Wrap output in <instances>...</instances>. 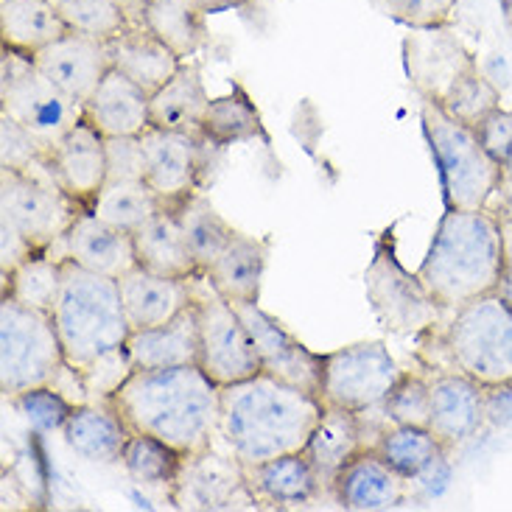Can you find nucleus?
<instances>
[{
  "mask_svg": "<svg viewBox=\"0 0 512 512\" xmlns=\"http://www.w3.org/2000/svg\"><path fill=\"white\" fill-rule=\"evenodd\" d=\"M132 431L152 434L185 457L213 448L222 417V387L199 364L132 370L107 398Z\"/></svg>",
  "mask_w": 512,
  "mask_h": 512,
  "instance_id": "1",
  "label": "nucleus"
},
{
  "mask_svg": "<svg viewBox=\"0 0 512 512\" xmlns=\"http://www.w3.org/2000/svg\"><path fill=\"white\" fill-rule=\"evenodd\" d=\"M325 403L275 375L258 373L222 387L219 437L244 465L303 451Z\"/></svg>",
  "mask_w": 512,
  "mask_h": 512,
  "instance_id": "2",
  "label": "nucleus"
},
{
  "mask_svg": "<svg viewBox=\"0 0 512 512\" xmlns=\"http://www.w3.org/2000/svg\"><path fill=\"white\" fill-rule=\"evenodd\" d=\"M443 311H457L507 280V236L490 210H445L417 269Z\"/></svg>",
  "mask_w": 512,
  "mask_h": 512,
  "instance_id": "3",
  "label": "nucleus"
},
{
  "mask_svg": "<svg viewBox=\"0 0 512 512\" xmlns=\"http://www.w3.org/2000/svg\"><path fill=\"white\" fill-rule=\"evenodd\" d=\"M54 325L65 361L76 370L121 353L132 328L126 322L118 277L98 275L65 258Z\"/></svg>",
  "mask_w": 512,
  "mask_h": 512,
  "instance_id": "4",
  "label": "nucleus"
},
{
  "mask_svg": "<svg viewBox=\"0 0 512 512\" xmlns=\"http://www.w3.org/2000/svg\"><path fill=\"white\" fill-rule=\"evenodd\" d=\"M420 126L440 174L443 208L487 210L504 185L507 168L485 152L471 126L459 124L431 98H420Z\"/></svg>",
  "mask_w": 512,
  "mask_h": 512,
  "instance_id": "5",
  "label": "nucleus"
},
{
  "mask_svg": "<svg viewBox=\"0 0 512 512\" xmlns=\"http://www.w3.org/2000/svg\"><path fill=\"white\" fill-rule=\"evenodd\" d=\"M443 339L454 370L485 389L512 384V300L501 289L451 311Z\"/></svg>",
  "mask_w": 512,
  "mask_h": 512,
  "instance_id": "6",
  "label": "nucleus"
},
{
  "mask_svg": "<svg viewBox=\"0 0 512 512\" xmlns=\"http://www.w3.org/2000/svg\"><path fill=\"white\" fill-rule=\"evenodd\" d=\"M364 291L375 322L392 336H420L437 328L443 305L431 297L417 272H409L398 258V222L375 238L373 258L364 272Z\"/></svg>",
  "mask_w": 512,
  "mask_h": 512,
  "instance_id": "7",
  "label": "nucleus"
},
{
  "mask_svg": "<svg viewBox=\"0 0 512 512\" xmlns=\"http://www.w3.org/2000/svg\"><path fill=\"white\" fill-rule=\"evenodd\" d=\"M65 353L54 314L0 297V392L14 398L31 387L51 384Z\"/></svg>",
  "mask_w": 512,
  "mask_h": 512,
  "instance_id": "8",
  "label": "nucleus"
},
{
  "mask_svg": "<svg viewBox=\"0 0 512 512\" xmlns=\"http://www.w3.org/2000/svg\"><path fill=\"white\" fill-rule=\"evenodd\" d=\"M84 208L56 180L48 154L26 171L0 168V216L23 233L37 252L56 247Z\"/></svg>",
  "mask_w": 512,
  "mask_h": 512,
  "instance_id": "9",
  "label": "nucleus"
},
{
  "mask_svg": "<svg viewBox=\"0 0 512 512\" xmlns=\"http://www.w3.org/2000/svg\"><path fill=\"white\" fill-rule=\"evenodd\" d=\"M0 112L28 126L45 149H54L82 118L84 107L34 65V56L0 45Z\"/></svg>",
  "mask_w": 512,
  "mask_h": 512,
  "instance_id": "10",
  "label": "nucleus"
},
{
  "mask_svg": "<svg viewBox=\"0 0 512 512\" xmlns=\"http://www.w3.org/2000/svg\"><path fill=\"white\" fill-rule=\"evenodd\" d=\"M403 370L389 353L387 342H353L331 353H322V392L325 406L350 412H375L387 401L389 389Z\"/></svg>",
  "mask_w": 512,
  "mask_h": 512,
  "instance_id": "11",
  "label": "nucleus"
},
{
  "mask_svg": "<svg viewBox=\"0 0 512 512\" xmlns=\"http://www.w3.org/2000/svg\"><path fill=\"white\" fill-rule=\"evenodd\" d=\"M199 317V367L219 387L236 384L261 373V361L255 353L250 333L238 317L233 303L210 289V294H196Z\"/></svg>",
  "mask_w": 512,
  "mask_h": 512,
  "instance_id": "12",
  "label": "nucleus"
},
{
  "mask_svg": "<svg viewBox=\"0 0 512 512\" xmlns=\"http://www.w3.org/2000/svg\"><path fill=\"white\" fill-rule=\"evenodd\" d=\"M168 501L177 510H255L261 507L247 468L233 454L205 448L182 462L177 479L168 485Z\"/></svg>",
  "mask_w": 512,
  "mask_h": 512,
  "instance_id": "13",
  "label": "nucleus"
},
{
  "mask_svg": "<svg viewBox=\"0 0 512 512\" xmlns=\"http://www.w3.org/2000/svg\"><path fill=\"white\" fill-rule=\"evenodd\" d=\"M140 143L146 157L143 180L166 202V208H174L199 194V185L208 168V152H213L216 146H210L202 135L168 132L157 126H149L140 135Z\"/></svg>",
  "mask_w": 512,
  "mask_h": 512,
  "instance_id": "14",
  "label": "nucleus"
},
{
  "mask_svg": "<svg viewBox=\"0 0 512 512\" xmlns=\"http://www.w3.org/2000/svg\"><path fill=\"white\" fill-rule=\"evenodd\" d=\"M401 59L417 98H431L437 104H443L459 79L479 65L451 26L409 28L401 42Z\"/></svg>",
  "mask_w": 512,
  "mask_h": 512,
  "instance_id": "15",
  "label": "nucleus"
},
{
  "mask_svg": "<svg viewBox=\"0 0 512 512\" xmlns=\"http://www.w3.org/2000/svg\"><path fill=\"white\" fill-rule=\"evenodd\" d=\"M244 328L250 333L261 373H269L300 387L308 395L322 392V353L305 347L294 333L272 314H266L258 303H233Z\"/></svg>",
  "mask_w": 512,
  "mask_h": 512,
  "instance_id": "16",
  "label": "nucleus"
},
{
  "mask_svg": "<svg viewBox=\"0 0 512 512\" xmlns=\"http://www.w3.org/2000/svg\"><path fill=\"white\" fill-rule=\"evenodd\" d=\"M34 65L51 79V82L79 104H87L98 90L101 79L110 73V45L107 40H96L87 34L68 31L51 45L34 54Z\"/></svg>",
  "mask_w": 512,
  "mask_h": 512,
  "instance_id": "17",
  "label": "nucleus"
},
{
  "mask_svg": "<svg viewBox=\"0 0 512 512\" xmlns=\"http://www.w3.org/2000/svg\"><path fill=\"white\" fill-rule=\"evenodd\" d=\"M56 180L84 210L96 205L101 188L107 185V138L87 118H79L65 138L48 152Z\"/></svg>",
  "mask_w": 512,
  "mask_h": 512,
  "instance_id": "18",
  "label": "nucleus"
},
{
  "mask_svg": "<svg viewBox=\"0 0 512 512\" xmlns=\"http://www.w3.org/2000/svg\"><path fill=\"white\" fill-rule=\"evenodd\" d=\"M429 431L443 448L471 440L487 417V389L459 370L431 378Z\"/></svg>",
  "mask_w": 512,
  "mask_h": 512,
  "instance_id": "19",
  "label": "nucleus"
},
{
  "mask_svg": "<svg viewBox=\"0 0 512 512\" xmlns=\"http://www.w3.org/2000/svg\"><path fill=\"white\" fill-rule=\"evenodd\" d=\"M56 247H59V252L54 258H59V261L70 258V261H76L79 266L98 272V275L121 277L138 266L132 233H124L112 224L101 222L93 210L79 213V219L70 224V230Z\"/></svg>",
  "mask_w": 512,
  "mask_h": 512,
  "instance_id": "20",
  "label": "nucleus"
},
{
  "mask_svg": "<svg viewBox=\"0 0 512 512\" xmlns=\"http://www.w3.org/2000/svg\"><path fill=\"white\" fill-rule=\"evenodd\" d=\"M202 280V277H199ZM188 277H166L154 275L143 266L129 269L126 275L118 277L121 286V300H124L126 322L132 331L140 328H154L168 319L182 314L188 305L196 300V283Z\"/></svg>",
  "mask_w": 512,
  "mask_h": 512,
  "instance_id": "21",
  "label": "nucleus"
},
{
  "mask_svg": "<svg viewBox=\"0 0 512 512\" xmlns=\"http://www.w3.org/2000/svg\"><path fill=\"white\" fill-rule=\"evenodd\" d=\"M406 479L389 468L373 448H364L333 479L331 493L339 507L353 512L395 510L406 501Z\"/></svg>",
  "mask_w": 512,
  "mask_h": 512,
  "instance_id": "22",
  "label": "nucleus"
},
{
  "mask_svg": "<svg viewBox=\"0 0 512 512\" xmlns=\"http://www.w3.org/2000/svg\"><path fill=\"white\" fill-rule=\"evenodd\" d=\"M152 96L121 70L110 68L98 90L84 104V118L96 126L104 138H138L149 126Z\"/></svg>",
  "mask_w": 512,
  "mask_h": 512,
  "instance_id": "23",
  "label": "nucleus"
},
{
  "mask_svg": "<svg viewBox=\"0 0 512 512\" xmlns=\"http://www.w3.org/2000/svg\"><path fill=\"white\" fill-rule=\"evenodd\" d=\"M126 356L132 370H160L199 361V317L196 300L182 314L154 328H140L126 339Z\"/></svg>",
  "mask_w": 512,
  "mask_h": 512,
  "instance_id": "24",
  "label": "nucleus"
},
{
  "mask_svg": "<svg viewBox=\"0 0 512 512\" xmlns=\"http://www.w3.org/2000/svg\"><path fill=\"white\" fill-rule=\"evenodd\" d=\"M247 482L261 507L272 510H297L308 507L325 493V485L303 451L283 454L261 465L247 468Z\"/></svg>",
  "mask_w": 512,
  "mask_h": 512,
  "instance_id": "25",
  "label": "nucleus"
},
{
  "mask_svg": "<svg viewBox=\"0 0 512 512\" xmlns=\"http://www.w3.org/2000/svg\"><path fill=\"white\" fill-rule=\"evenodd\" d=\"M269 261V238L238 233L205 272V283L227 303H258Z\"/></svg>",
  "mask_w": 512,
  "mask_h": 512,
  "instance_id": "26",
  "label": "nucleus"
},
{
  "mask_svg": "<svg viewBox=\"0 0 512 512\" xmlns=\"http://www.w3.org/2000/svg\"><path fill=\"white\" fill-rule=\"evenodd\" d=\"M107 45H110L112 68L140 84L149 96L157 93L185 62L160 37H154L149 28L138 23L126 26L121 34L107 40Z\"/></svg>",
  "mask_w": 512,
  "mask_h": 512,
  "instance_id": "27",
  "label": "nucleus"
},
{
  "mask_svg": "<svg viewBox=\"0 0 512 512\" xmlns=\"http://www.w3.org/2000/svg\"><path fill=\"white\" fill-rule=\"evenodd\" d=\"M364 448V415L339 406H325L303 454L319 473L325 490H331L336 473Z\"/></svg>",
  "mask_w": 512,
  "mask_h": 512,
  "instance_id": "28",
  "label": "nucleus"
},
{
  "mask_svg": "<svg viewBox=\"0 0 512 512\" xmlns=\"http://www.w3.org/2000/svg\"><path fill=\"white\" fill-rule=\"evenodd\" d=\"M129 434L132 429L107 401L76 403L73 415L62 429V437L73 454H79L87 462H101V465L121 462Z\"/></svg>",
  "mask_w": 512,
  "mask_h": 512,
  "instance_id": "29",
  "label": "nucleus"
},
{
  "mask_svg": "<svg viewBox=\"0 0 512 512\" xmlns=\"http://www.w3.org/2000/svg\"><path fill=\"white\" fill-rule=\"evenodd\" d=\"M132 238H135L138 266L143 269H149L154 275L188 277V280L202 277L174 208L160 210L157 216H152L140 227L138 233H132Z\"/></svg>",
  "mask_w": 512,
  "mask_h": 512,
  "instance_id": "30",
  "label": "nucleus"
},
{
  "mask_svg": "<svg viewBox=\"0 0 512 512\" xmlns=\"http://www.w3.org/2000/svg\"><path fill=\"white\" fill-rule=\"evenodd\" d=\"M208 104L210 96L205 79H202V68L185 59L180 70L157 93H152V101H149L152 126L168 129V132L199 135Z\"/></svg>",
  "mask_w": 512,
  "mask_h": 512,
  "instance_id": "31",
  "label": "nucleus"
},
{
  "mask_svg": "<svg viewBox=\"0 0 512 512\" xmlns=\"http://www.w3.org/2000/svg\"><path fill=\"white\" fill-rule=\"evenodd\" d=\"M199 135L208 140L210 146H216L219 152L238 146V143H252V140L272 146L261 110L241 82H230V93L210 98Z\"/></svg>",
  "mask_w": 512,
  "mask_h": 512,
  "instance_id": "32",
  "label": "nucleus"
},
{
  "mask_svg": "<svg viewBox=\"0 0 512 512\" xmlns=\"http://www.w3.org/2000/svg\"><path fill=\"white\" fill-rule=\"evenodd\" d=\"M70 28L56 9V0H3L0 3V45L23 54H37L65 37Z\"/></svg>",
  "mask_w": 512,
  "mask_h": 512,
  "instance_id": "33",
  "label": "nucleus"
},
{
  "mask_svg": "<svg viewBox=\"0 0 512 512\" xmlns=\"http://www.w3.org/2000/svg\"><path fill=\"white\" fill-rule=\"evenodd\" d=\"M140 26L160 37L180 59H191L208 45V14L196 0H143Z\"/></svg>",
  "mask_w": 512,
  "mask_h": 512,
  "instance_id": "34",
  "label": "nucleus"
},
{
  "mask_svg": "<svg viewBox=\"0 0 512 512\" xmlns=\"http://www.w3.org/2000/svg\"><path fill=\"white\" fill-rule=\"evenodd\" d=\"M373 451L387 462L392 471L403 476L406 482H415L423 473L431 471L443 459V443L429 429L417 426H392L378 434Z\"/></svg>",
  "mask_w": 512,
  "mask_h": 512,
  "instance_id": "35",
  "label": "nucleus"
},
{
  "mask_svg": "<svg viewBox=\"0 0 512 512\" xmlns=\"http://www.w3.org/2000/svg\"><path fill=\"white\" fill-rule=\"evenodd\" d=\"M174 210L180 216L182 233H185V241L191 247L196 266L205 277V272L216 263L224 247L230 244V238L236 236V227L210 205L208 199L202 196V191L180 202V205H174Z\"/></svg>",
  "mask_w": 512,
  "mask_h": 512,
  "instance_id": "36",
  "label": "nucleus"
},
{
  "mask_svg": "<svg viewBox=\"0 0 512 512\" xmlns=\"http://www.w3.org/2000/svg\"><path fill=\"white\" fill-rule=\"evenodd\" d=\"M163 208L166 202L154 194L146 180H118L101 188L96 205L90 210L101 222L112 224L124 233H138Z\"/></svg>",
  "mask_w": 512,
  "mask_h": 512,
  "instance_id": "37",
  "label": "nucleus"
},
{
  "mask_svg": "<svg viewBox=\"0 0 512 512\" xmlns=\"http://www.w3.org/2000/svg\"><path fill=\"white\" fill-rule=\"evenodd\" d=\"M62 289V261L51 252H34L31 258L3 275V294L17 303L54 314Z\"/></svg>",
  "mask_w": 512,
  "mask_h": 512,
  "instance_id": "38",
  "label": "nucleus"
},
{
  "mask_svg": "<svg viewBox=\"0 0 512 512\" xmlns=\"http://www.w3.org/2000/svg\"><path fill=\"white\" fill-rule=\"evenodd\" d=\"M185 454L152 434L132 431L121 454L126 476L143 487H168L180 473Z\"/></svg>",
  "mask_w": 512,
  "mask_h": 512,
  "instance_id": "39",
  "label": "nucleus"
},
{
  "mask_svg": "<svg viewBox=\"0 0 512 512\" xmlns=\"http://www.w3.org/2000/svg\"><path fill=\"white\" fill-rule=\"evenodd\" d=\"M56 9L70 31L96 40H112L126 26H132L126 0H56Z\"/></svg>",
  "mask_w": 512,
  "mask_h": 512,
  "instance_id": "40",
  "label": "nucleus"
},
{
  "mask_svg": "<svg viewBox=\"0 0 512 512\" xmlns=\"http://www.w3.org/2000/svg\"><path fill=\"white\" fill-rule=\"evenodd\" d=\"M451 118H457L459 124L476 126L482 118H487L490 112L501 107V93L496 84L487 79L479 65H473L462 79L457 82V87L448 93L443 104H440Z\"/></svg>",
  "mask_w": 512,
  "mask_h": 512,
  "instance_id": "41",
  "label": "nucleus"
},
{
  "mask_svg": "<svg viewBox=\"0 0 512 512\" xmlns=\"http://www.w3.org/2000/svg\"><path fill=\"white\" fill-rule=\"evenodd\" d=\"M384 417L392 426H417L429 429L431 415V384L420 373L403 370L389 389L384 401Z\"/></svg>",
  "mask_w": 512,
  "mask_h": 512,
  "instance_id": "42",
  "label": "nucleus"
},
{
  "mask_svg": "<svg viewBox=\"0 0 512 512\" xmlns=\"http://www.w3.org/2000/svg\"><path fill=\"white\" fill-rule=\"evenodd\" d=\"M17 415L28 423V429L37 434H54V431L65 429L68 417L73 415L76 403L70 401L68 395H62L59 389L51 384L42 387H31L20 395L9 398Z\"/></svg>",
  "mask_w": 512,
  "mask_h": 512,
  "instance_id": "43",
  "label": "nucleus"
},
{
  "mask_svg": "<svg viewBox=\"0 0 512 512\" xmlns=\"http://www.w3.org/2000/svg\"><path fill=\"white\" fill-rule=\"evenodd\" d=\"M459 0H370L375 12L406 28L451 26Z\"/></svg>",
  "mask_w": 512,
  "mask_h": 512,
  "instance_id": "44",
  "label": "nucleus"
},
{
  "mask_svg": "<svg viewBox=\"0 0 512 512\" xmlns=\"http://www.w3.org/2000/svg\"><path fill=\"white\" fill-rule=\"evenodd\" d=\"M48 152L51 149H45V143L28 126L14 121L12 115L0 112V168L26 171Z\"/></svg>",
  "mask_w": 512,
  "mask_h": 512,
  "instance_id": "45",
  "label": "nucleus"
},
{
  "mask_svg": "<svg viewBox=\"0 0 512 512\" xmlns=\"http://www.w3.org/2000/svg\"><path fill=\"white\" fill-rule=\"evenodd\" d=\"M479 143L485 146V152L499 163V166H512V112L504 107H496L487 118L473 126Z\"/></svg>",
  "mask_w": 512,
  "mask_h": 512,
  "instance_id": "46",
  "label": "nucleus"
},
{
  "mask_svg": "<svg viewBox=\"0 0 512 512\" xmlns=\"http://www.w3.org/2000/svg\"><path fill=\"white\" fill-rule=\"evenodd\" d=\"M146 157L138 138H107V182L143 180Z\"/></svg>",
  "mask_w": 512,
  "mask_h": 512,
  "instance_id": "47",
  "label": "nucleus"
},
{
  "mask_svg": "<svg viewBox=\"0 0 512 512\" xmlns=\"http://www.w3.org/2000/svg\"><path fill=\"white\" fill-rule=\"evenodd\" d=\"M34 252L37 250L23 238V233L6 216H0V275H9L14 266H20Z\"/></svg>",
  "mask_w": 512,
  "mask_h": 512,
  "instance_id": "48",
  "label": "nucleus"
},
{
  "mask_svg": "<svg viewBox=\"0 0 512 512\" xmlns=\"http://www.w3.org/2000/svg\"><path fill=\"white\" fill-rule=\"evenodd\" d=\"M202 6V12L208 14H224V12H241L250 9L255 0H196Z\"/></svg>",
  "mask_w": 512,
  "mask_h": 512,
  "instance_id": "49",
  "label": "nucleus"
},
{
  "mask_svg": "<svg viewBox=\"0 0 512 512\" xmlns=\"http://www.w3.org/2000/svg\"><path fill=\"white\" fill-rule=\"evenodd\" d=\"M501 3V12H504V20H507V26L512 31V0H499Z\"/></svg>",
  "mask_w": 512,
  "mask_h": 512,
  "instance_id": "50",
  "label": "nucleus"
}]
</instances>
